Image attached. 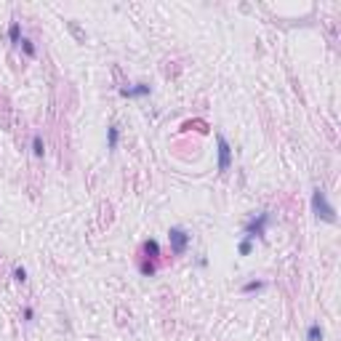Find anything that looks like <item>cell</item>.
<instances>
[{"instance_id":"obj_1","label":"cell","mask_w":341,"mask_h":341,"mask_svg":"<svg viewBox=\"0 0 341 341\" xmlns=\"http://www.w3.org/2000/svg\"><path fill=\"white\" fill-rule=\"evenodd\" d=\"M309 206H312V213H315V219L325 221V224H336V221H339L336 208L331 206L328 195L320 189V187H317V189H312V200H309Z\"/></svg>"},{"instance_id":"obj_2","label":"cell","mask_w":341,"mask_h":341,"mask_svg":"<svg viewBox=\"0 0 341 341\" xmlns=\"http://www.w3.org/2000/svg\"><path fill=\"white\" fill-rule=\"evenodd\" d=\"M269 221H272V213H269V211H261V213L251 216V219L246 221V237H248V240L264 237V235H266V227H269Z\"/></svg>"},{"instance_id":"obj_3","label":"cell","mask_w":341,"mask_h":341,"mask_svg":"<svg viewBox=\"0 0 341 341\" xmlns=\"http://www.w3.org/2000/svg\"><path fill=\"white\" fill-rule=\"evenodd\" d=\"M168 243H170V253L173 256H184L187 248L192 243V235L184 229V227H170L168 229Z\"/></svg>"},{"instance_id":"obj_4","label":"cell","mask_w":341,"mask_h":341,"mask_svg":"<svg viewBox=\"0 0 341 341\" xmlns=\"http://www.w3.org/2000/svg\"><path fill=\"white\" fill-rule=\"evenodd\" d=\"M216 168H219V173H227V170L232 168V147L229 141L224 139V136H216Z\"/></svg>"},{"instance_id":"obj_5","label":"cell","mask_w":341,"mask_h":341,"mask_svg":"<svg viewBox=\"0 0 341 341\" xmlns=\"http://www.w3.org/2000/svg\"><path fill=\"white\" fill-rule=\"evenodd\" d=\"M150 94H152V85H147V83H133L128 88H120V96H126V99H144Z\"/></svg>"},{"instance_id":"obj_6","label":"cell","mask_w":341,"mask_h":341,"mask_svg":"<svg viewBox=\"0 0 341 341\" xmlns=\"http://www.w3.org/2000/svg\"><path fill=\"white\" fill-rule=\"evenodd\" d=\"M141 256H144V259H157V256H160V243L147 240L144 246H141Z\"/></svg>"},{"instance_id":"obj_7","label":"cell","mask_w":341,"mask_h":341,"mask_svg":"<svg viewBox=\"0 0 341 341\" xmlns=\"http://www.w3.org/2000/svg\"><path fill=\"white\" fill-rule=\"evenodd\" d=\"M117 144H120V128H117V126H110V128H107V150L115 152Z\"/></svg>"},{"instance_id":"obj_8","label":"cell","mask_w":341,"mask_h":341,"mask_svg":"<svg viewBox=\"0 0 341 341\" xmlns=\"http://www.w3.org/2000/svg\"><path fill=\"white\" fill-rule=\"evenodd\" d=\"M266 288V283L264 280H248V283H243V288H240V293H259V291H264Z\"/></svg>"},{"instance_id":"obj_9","label":"cell","mask_w":341,"mask_h":341,"mask_svg":"<svg viewBox=\"0 0 341 341\" xmlns=\"http://www.w3.org/2000/svg\"><path fill=\"white\" fill-rule=\"evenodd\" d=\"M322 339H325V331L320 328V322H312L306 328V341H322Z\"/></svg>"},{"instance_id":"obj_10","label":"cell","mask_w":341,"mask_h":341,"mask_svg":"<svg viewBox=\"0 0 341 341\" xmlns=\"http://www.w3.org/2000/svg\"><path fill=\"white\" fill-rule=\"evenodd\" d=\"M19 48H21V54H24L27 59H35V56H38V48H35V43H32V40H27V38H21Z\"/></svg>"},{"instance_id":"obj_11","label":"cell","mask_w":341,"mask_h":341,"mask_svg":"<svg viewBox=\"0 0 341 341\" xmlns=\"http://www.w3.org/2000/svg\"><path fill=\"white\" fill-rule=\"evenodd\" d=\"M8 40L14 43V45L21 43V24H19V21H11V27H8Z\"/></svg>"},{"instance_id":"obj_12","label":"cell","mask_w":341,"mask_h":341,"mask_svg":"<svg viewBox=\"0 0 341 341\" xmlns=\"http://www.w3.org/2000/svg\"><path fill=\"white\" fill-rule=\"evenodd\" d=\"M32 155H35V157H43L45 155V141H43L40 133L32 136Z\"/></svg>"},{"instance_id":"obj_13","label":"cell","mask_w":341,"mask_h":341,"mask_svg":"<svg viewBox=\"0 0 341 341\" xmlns=\"http://www.w3.org/2000/svg\"><path fill=\"white\" fill-rule=\"evenodd\" d=\"M139 272H141V275H144V277H152V275H155V272H157V266L152 264L150 259H141V261H139Z\"/></svg>"},{"instance_id":"obj_14","label":"cell","mask_w":341,"mask_h":341,"mask_svg":"<svg viewBox=\"0 0 341 341\" xmlns=\"http://www.w3.org/2000/svg\"><path fill=\"white\" fill-rule=\"evenodd\" d=\"M251 251H253V240L243 237V240H240V246H237V253H240V256H251Z\"/></svg>"},{"instance_id":"obj_15","label":"cell","mask_w":341,"mask_h":341,"mask_svg":"<svg viewBox=\"0 0 341 341\" xmlns=\"http://www.w3.org/2000/svg\"><path fill=\"white\" fill-rule=\"evenodd\" d=\"M14 280L16 283H27V269L24 266H14Z\"/></svg>"},{"instance_id":"obj_16","label":"cell","mask_w":341,"mask_h":341,"mask_svg":"<svg viewBox=\"0 0 341 341\" xmlns=\"http://www.w3.org/2000/svg\"><path fill=\"white\" fill-rule=\"evenodd\" d=\"M21 317H24L27 322H32V320H35V309H32V306H24V312H21Z\"/></svg>"}]
</instances>
